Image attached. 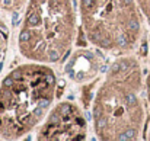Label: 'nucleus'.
<instances>
[{
	"mask_svg": "<svg viewBox=\"0 0 150 141\" xmlns=\"http://www.w3.org/2000/svg\"><path fill=\"white\" fill-rule=\"evenodd\" d=\"M57 79L47 64L31 63L12 70L0 84V138L17 140L48 115Z\"/></svg>",
	"mask_w": 150,
	"mask_h": 141,
	"instance_id": "1",
	"label": "nucleus"
},
{
	"mask_svg": "<svg viewBox=\"0 0 150 141\" xmlns=\"http://www.w3.org/2000/svg\"><path fill=\"white\" fill-rule=\"evenodd\" d=\"M139 63L122 57L111 65L93 103V127L101 140H137L144 109Z\"/></svg>",
	"mask_w": 150,
	"mask_h": 141,
	"instance_id": "2",
	"label": "nucleus"
},
{
	"mask_svg": "<svg viewBox=\"0 0 150 141\" xmlns=\"http://www.w3.org/2000/svg\"><path fill=\"white\" fill-rule=\"evenodd\" d=\"M74 39L71 0H28L19 50L23 57L41 64L58 63Z\"/></svg>",
	"mask_w": 150,
	"mask_h": 141,
	"instance_id": "3",
	"label": "nucleus"
},
{
	"mask_svg": "<svg viewBox=\"0 0 150 141\" xmlns=\"http://www.w3.org/2000/svg\"><path fill=\"white\" fill-rule=\"evenodd\" d=\"M137 0H80L82 31L92 45L112 54L133 48L140 35Z\"/></svg>",
	"mask_w": 150,
	"mask_h": 141,
	"instance_id": "4",
	"label": "nucleus"
},
{
	"mask_svg": "<svg viewBox=\"0 0 150 141\" xmlns=\"http://www.w3.org/2000/svg\"><path fill=\"white\" fill-rule=\"evenodd\" d=\"M86 132L87 122L82 109L74 103L61 102L48 112L38 140H83Z\"/></svg>",
	"mask_w": 150,
	"mask_h": 141,
	"instance_id": "5",
	"label": "nucleus"
},
{
	"mask_svg": "<svg viewBox=\"0 0 150 141\" xmlns=\"http://www.w3.org/2000/svg\"><path fill=\"white\" fill-rule=\"evenodd\" d=\"M137 3H139V6L141 7L143 13L146 15L147 20L150 22V0H137Z\"/></svg>",
	"mask_w": 150,
	"mask_h": 141,
	"instance_id": "6",
	"label": "nucleus"
},
{
	"mask_svg": "<svg viewBox=\"0 0 150 141\" xmlns=\"http://www.w3.org/2000/svg\"><path fill=\"white\" fill-rule=\"evenodd\" d=\"M147 98H149V103H150V74L147 76ZM149 138H150V135H149Z\"/></svg>",
	"mask_w": 150,
	"mask_h": 141,
	"instance_id": "7",
	"label": "nucleus"
}]
</instances>
